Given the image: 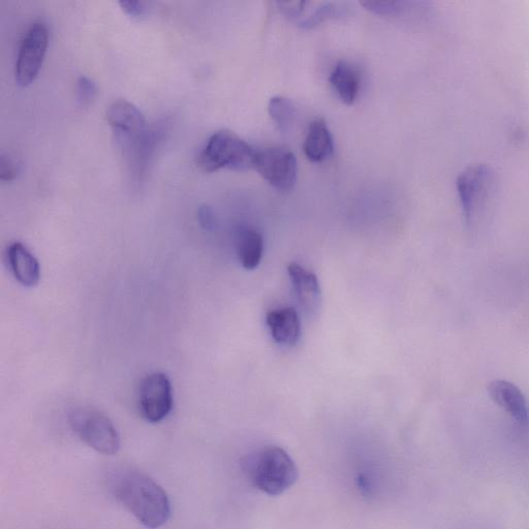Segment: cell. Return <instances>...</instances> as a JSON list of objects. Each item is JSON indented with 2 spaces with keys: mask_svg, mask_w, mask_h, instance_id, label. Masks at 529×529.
<instances>
[{
  "mask_svg": "<svg viewBox=\"0 0 529 529\" xmlns=\"http://www.w3.org/2000/svg\"><path fill=\"white\" fill-rule=\"evenodd\" d=\"M488 392L491 399L505 410L519 424L526 425L529 421L527 401L522 391L507 381L490 383Z\"/></svg>",
  "mask_w": 529,
  "mask_h": 529,
  "instance_id": "cell-12",
  "label": "cell"
},
{
  "mask_svg": "<svg viewBox=\"0 0 529 529\" xmlns=\"http://www.w3.org/2000/svg\"><path fill=\"white\" fill-rule=\"evenodd\" d=\"M68 421L77 437L89 448L104 455H115L120 450V435L108 416L98 409L75 407Z\"/></svg>",
  "mask_w": 529,
  "mask_h": 529,
  "instance_id": "cell-5",
  "label": "cell"
},
{
  "mask_svg": "<svg viewBox=\"0 0 529 529\" xmlns=\"http://www.w3.org/2000/svg\"><path fill=\"white\" fill-rule=\"evenodd\" d=\"M268 112L280 133H288L297 115L295 104L285 97H274L269 101Z\"/></svg>",
  "mask_w": 529,
  "mask_h": 529,
  "instance_id": "cell-17",
  "label": "cell"
},
{
  "mask_svg": "<svg viewBox=\"0 0 529 529\" xmlns=\"http://www.w3.org/2000/svg\"><path fill=\"white\" fill-rule=\"evenodd\" d=\"M257 151L235 133L222 130L213 134L200 152L198 165L205 172L255 169Z\"/></svg>",
  "mask_w": 529,
  "mask_h": 529,
  "instance_id": "cell-4",
  "label": "cell"
},
{
  "mask_svg": "<svg viewBox=\"0 0 529 529\" xmlns=\"http://www.w3.org/2000/svg\"><path fill=\"white\" fill-rule=\"evenodd\" d=\"M9 268L17 282L26 288L36 287L41 279L38 259L21 242L11 243L7 248Z\"/></svg>",
  "mask_w": 529,
  "mask_h": 529,
  "instance_id": "cell-11",
  "label": "cell"
},
{
  "mask_svg": "<svg viewBox=\"0 0 529 529\" xmlns=\"http://www.w3.org/2000/svg\"><path fill=\"white\" fill-rule=\"evenodd\" d=\"M306 3H297V4H278L280 11L289 18H296L301 15L303 8Z\"/></svg>",
  "mask_w": 529,
  "mask_h": 529,
  "instance_id": "cell-23",
  "label": "cell"
},
{
  "mask_svg": "<svg viewBox=\"0 0 529 529\" xmlns=\"http://www.w3.org/2000/svg\"><path fill=\"white\" fill-rule=\"evenodd\" d=\"M173 387L163 372H153L143 379L139 388L138 406L141 416L149 423H160L173 410Z\"/></svg>",
  "mask_w": 529,
  "mask_h": 529,
  "instance_id": "cell-8",
  "label": "cell"
},
{
  "mask_svg": "<svg viewBox=\"0 0 529 529\" xmlns=\"http://www.w3.org/2000/svg\"><path fill=\"white\" fill-rule=\"evenodd\" d=\"M457 190L466 223H474L496 193V178L486 165H473L457 178Z\"/></svg>",
  "mask_w": 529,
  "mask_h": 529,
  "instance_id": "cell-6",
  "label": "cell"
},
{
  "mask_svg": "<svg viewBox=\"0 0 529 529\" xmlns=\"http://www.w3.org/2000/svg\"><path fill=\"white\" fill-rule=\"evenodd\" d=\"M121 9L134 18H142L148 13V4L144 2H121Z\"/></svg>",
  "mask_w": 529,
  "mask_h": 529,
  "instance_id": "cell-20",
  "label": "cell"
},
{
  "mask_svg": "<svg viewBox=\"0 0 529 529\" xmlns=\"http://www.w3.org/2000/svg\"><path fill=\"white\" fill-rule=\"evenodd\" d=\"M288 272L296 297L304 313L308 317L317 316L322 302L318 277L296 263L289 265Z\"/></svg>",
  "mask_w": 529,
  "mask_h": 529,
  "instance_id": "cell-10",
  "label": "cell"
},
{
  "mask_svg": "<svg viewBox=\"0 0 529 529\" xmlns=\"http://www.w3.org/2000/svg\"><path fill=\"white\" fill-rule=\"evenodd\" d=\"M303 150L307 160L313 163H322L333 153V136L324 119L309 124Z\"/></svg>",
  "mask_w": 529,
  "mask_h": 529,
  "instance_id": "cell-14",
  "label": "cell"
},
{
  "mask_svg": "<svg viewBox=\"0 0 529 529\" xmlns=\"http://www.w3.org/2000/svg\"><path fill=\"white\" fill-rule=\"evenodd\" d=\"M346 10L344 4L325 3L319 7L313 15L302 21L300 27L304 29L314 28L326 20L344 15Z\"/></svg>",
  "mask_w": 529,
  "mask_h": 529,
  "instance_id": "cell-18",
  "label": "cell"
},
{
  "mask_svg": "<svg viewBox=\"0 0 529 529\" xmlns=\"http://www.w3.org/2000/svg\"><path fill=\"white\" fill-rule=\"evenodd\" d=\"M295 154L283 147L257 151L255 169L278 191L292 190L297 181L298 167Z\"/></svg>",
  "mask_w": 529,
  "mask_h": 529,
  "instance_id": "cell-9",
  "label": "cell"
},
{
  "mask_svg": "<svg viewBox=\"0 0 529 529\" xmlns=\"http://www.w3.org/2000/svg\"><path fill=\"white\" fill-rule=\"evenodd\" d=\"M107 119L132 173L145 172L157 136L147 129L142 112L134 104L118 100L108 108Z\"/></svg>",
  "mask_w": 529,
  "mask_h": 529,
  "instance_id": "cell-2",
  "label": "cell"
},
{
  "mask_svg": "<svg viewBox=\"0 0 529 529\" xmlns=\"http://www.w3.org/2000/svg\"><path fill=\"white\" fill-rule=\"evenodd\" d=\"M49 45V31L43 22L31 25L21 40L16 60L15 77L20 86L33 83L38 77Z\"/></svg>",
  "mask_w": 529,
  "mask_h": 529,
  "instance_id": "cell-7",
  "label": "cell"
},
{
  "mask_svg": "<svg viewBox=\"0 0 529 529\" xmlns=\"http://www.w3.org/2000/svg\"><path fill=\"white\" fill-rule=\"evenodd\" d=\"M97 85L88 77L82 76L78 80V99L82 104H89L97 95Z\"/></svg>",
  "mask_w": 529,
  "mask_h": 529,
  "instance_id": "cell-19",
  "label": "cell"
},
{
  "mask_svg": "<svg viewBox=\"0 0 529 529\" xmlns=\"http://www.w3.org/2000/svg\"><path fill=\"white\" fill-rule=\"evenodd\" d=\"M329 81L339 99L348 106L354 105L360 90L359 72L346 60H341L330 74Z\"/></svg>",
  "mask_w": 529,
  "mask_h": 529,
  "instance_id": "cell-15",
  "label": "cell"
},
{
  "mask_svg": "<svg viewBox=\"0 0 529 529\" xmlns=\"http://www.w3.org/2000/svg\"><path fill=\"white\" fill-rule=\"evenodd\" d=\"M267 325L273 339L279 345L292 347L301 336V324L294 308H283L270 311Z\"/></svg>",
  "mask_w": 529,
  "mask_h": 529,
  "instance_id": "cell-13",
  "label": "cell"
},
{
  "mask_svg": "<svg viewBox=\"0 0 529 529\" xmlns=\"http://www.w3.org/2000/svg\"><path fill=\"white\" fill-rule=\"evenodd\" d=\"M199 221L205 229L211 230L214 227V215L208 206H202L199 209Z\"/></svg>",
  "mask_w": 529,
  "mask_h": 529,
  "instance_id": "cell-22",
  "label": "cell"
},
{
  "mask_svg": "<svg viewBox=\"0 0 529 529\" xmlns=\"http://www.w3.org/2000/svg\"><path fill=\"white\" fill-rule=\"evenodd\" d=\"M238 259L247 270L256 269L262 261L264 241L262 235L251 228H242L236 239Z\"/></svg>",
  "mask_w": 529,
  "mask_h": 529,
  "instance_id": "cell-16",
  "label": "cell"
},
{
  "mask_svg": "<svg viewBox=\"0 0 529 529\" xmlns=\"http://www.w3.org/2000/svg\"><path fill=\"white\" fill-rule=\"evenodd\" d=\"M109 489L115 499L147 528H161L171 517L167 492L140 471L116 470L110 476Z\"/></svg>",
  "mask_w": 529,
  "mask_h": 529,
  "instance_id": "cell-1",
  "label": "cell"
},
{
  "mask_svg": "<svg viewBox=\"0 0 529 529\" xmlns=\"http://www.w3.org/2000/svg\"><path fill=\"white\" fill-rule=\"evenodd\" d=\"M244 472L257 489L271 496L286 492L299 477L291 456L284 449L274 446L248 456L244 461Z\"/></svg>",
  "mask_w": 529,
  "mask_h": 529,
  "instance_id": "cell-3",
  "label": "cell"
},
{
  "mask_svg": "<svg viewBox=\"0 0 529 529\" xmlns=\"http://www.w3.org/2000/svg\"><path fill=\"white\" fill-rule=\"evenodd\" d=\"M16 176L17 171L15 165L10 160L3 157L2 161H0V179H2V181L8 182L13 181Z\"/></svg>",
  "mask_w": 529,
  "mask_h": 529,
  "instance_id": "cell-21",
  "label": "cell"
}]
</instances>
